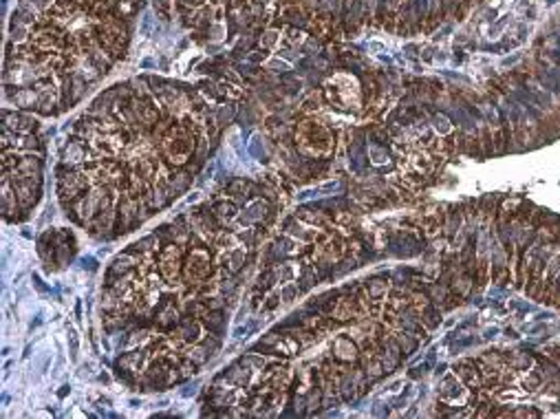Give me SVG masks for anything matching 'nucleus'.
<instances>
[{"mask_svg":"<svg viewBox=\"0 0 560 419\" xmlns=\"http://www.w3.org/2000/svg\"><path fill=\"white\" fill-rule=\"evenodd\" d=\"M276 40H278V33L276 31H269V33H265L263 44H265V47H271V44H276Z\"/></svg>","mask_w":560,"mask_h":419,"instance_id":"1","label":"nucleus"}]
</instances>
